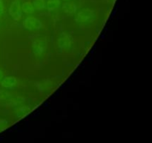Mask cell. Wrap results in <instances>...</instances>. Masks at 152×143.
Here are the masks:
<instances>
[{"instance_id": "6da1fadb", "label": "cell", "mask_w": 152, "mask_h": 143, "mask_svg": "<svg viewBox=\"0 0 152 143\" xmlns=\"http://www.w3.org/2000/svg\"><path fill=\"white\" fill-rule=\"evenodd\" d=\"M9 13L14 19H19L22 15V9H21L20 4L18 0H15L12 2L10 8H9Z\"/></svg>"}, {"instance_id": "7a4b0ae2", "label": "cell", "mask_w": 152, "mask_h": 143, "mask_svg": "<svg viewBox=\"0 0 152 143\" xmlns=\"http://www.w3.org/2000/svg\"><path fill=\"white\" fill-rule=\"evenodd\" d=\"M24 25L25 28L31 30L39 29L41 28L42 23L39 19H36L34 17H28L24 21Z\"/></svg>"}, {"instance_id": "3957f363", "label": "cell", "mask_w": 152, "mask_h": 143, "mask_svg": "<svg viewBox=\"0 0 152 143\" xmlns=\"http://www.w3.org/2000/svg\"><path fill=\"white\" fill-rule=\"evenodd\" d=\"M94 11L91 10H83L77 15V19L81 22H86L94 17Z\"/></svg>"}, {"instance_id": "277c9868", "label": "cell", "mask_w": 152, "mask_h": 143, "mask_svg": "<svg viewBox=\"0 0 152 143\" xmlns=\"http://www.w3.org/2000/svg\"><path fill=\"white\" fill-rule=\"evenodd\" d=\"M16 83V80L14 77H7L1 82V86H4V88H7V89H13V88H14Z\"/></svg>"}, {"instance_id": "5b68a950", "label": "cell", "mask_w": 152, "mask_h": 143, "mask_svg": "<svg viewBox=\"0 0 152 143\" xmlns=\"http://www.w3.org/2000/svg\"><path fill=\"white\" fill-rule=\"evenodd\" d=\"M63 10H65L66 13H73L76 11L77 10V5L74 4V2H67L63 5Z\"/></svg>"}, {"instance_id": "8992f818", "label": "cell", "mask_w": 152, "mask_h": 143, "mask_svg": "<svg viewBox=\"0 0 152 143\" xmlns=\"http://www.w3.org/2000/svg\"><path fill=\"white\" fill-rule=\"evenodd\" d=\"M60 6L59 0H48L47 2V7L49 10H55Z\"/></svg>"}, {"instance_id": "52a82bcc", "label": "cell", "mask_w": 152, "mask_h": 143, "mask_svg": "<svg viewBox=\"0 0 152 143\" xmlns=\"http://www.w3.org/2000/svg\"><path fill=\"white\" fill-rule=\"evenodd\" d=\"M22 9L25 13H33L34 12V4H32V3L30 1H26V2L23 3Z\"/></svg>"}, {"instance_id": "ba28073f", "label": "cell", "mask_w": 152, "mask_h": 143, "mask_svg": "<svg viewBox=\"0 0 152 143\" xmlns=\"http://www.w3.org/2000/svg\"><path fill=\"white\" fill-rule=\"evenodd\" d=\"M34 6L37 10H42L45 7V0H34Z\"/></svg>"}, {"instance_id": "9c48e42d", "label": "cell", "mask_w": 152, "mask_h": 143, "mask_svg": "<svg viewBox=\"0 0 152 143\" xmlns=\"http://www.w3.org/2000/svg\"><path fill=\"white\" fill-rule=\"evenodd\" d=\"M7 93L4 91L0 90V100H4L7 98Z\"/></svg>"}, {"instance_id": "30bf717a", "label": "cell", "mask_w": 152, "mask_h": 143, "mask_svg": "<svg viewBox=\"0 0 152 143\" xmlns=\"http://www.w3.org/2000/svg\"><path fill=\"white\" fill-rule=\"evenodd\" d=\"M4 11V4L2 0H0V14H2Z\"/></svg>"}, {"instance_id": "8fae6325", "label": "cell", "mask_w": 152, "mask_h": 143, "mask_svg": "<svg viewBox=\"0 0 152 143\" xmlns=\"http://www.w3.org/2000/svg\"><path fill=\"white\" fill-rule=\"evenodd\" d=\"M105 38V34H102V35H101V39H102V40H104Z\"/></svg>"}, {"instance_id": "7c38bea8", "label": "cell", "mask_w": 152, "mask_h": 143, "mask_svg": "<svg viewBox=\"0 0 152 143\" xmlns=\"http://www.w3.org/2000/svg\"><path fill=\"white\" fill-rule=\"evenodd\" d=\"M1 78H2V72H1V71L0 70V80H1Z\"/></svg>"}, {"instance_id": "4fadbf2b", "label": "cell", "mask_w": 152, "mask_h": 143, "mask_svg": "<svg viewBox=\"0 0 152 143\" xmlns=\"http://www.w3.org/2000/svg\"><path fill=\"white\" fill-rule=\"evenodd\" d=\"M105 32H107V31H108V28H105Z\"/></svg>"}, {"instance_id": "5bb4252c", "label": "cell", "mask_w": 152, "mask_h": 143, "mask_svg": "<svg viewBox=\"0 0 152 143\" xmlns=\"http://www.w3.org/2000/svg\"><path fill=\"white\" fill-rule=\"evenodd\" d=\"M65 1H68V0H65Z\"/></svg>"}]
</instances>
